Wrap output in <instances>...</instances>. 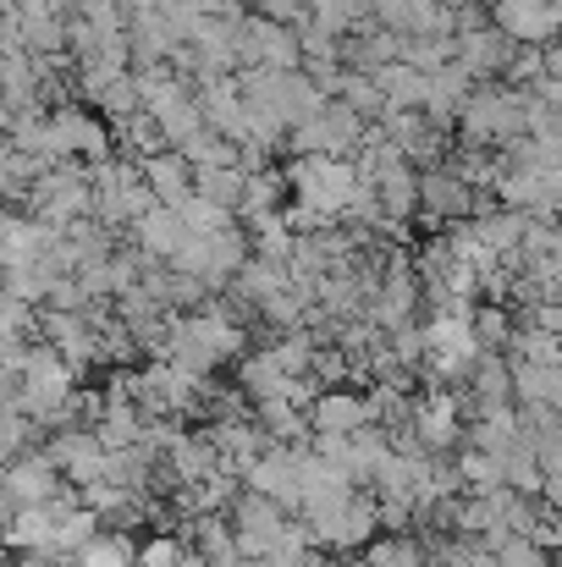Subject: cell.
Returning a JSON list of instances; mask_svg holds the SVG:
<instances>
[{"label": "cell", "instance_id": "ee69618b", "mask_svg": "<svg viewBox=\"0 0 562 567\" xmlns=\"http://www.w3.org/2000/svg\"><path fill=\"white\" fill-rule=\"evenodd\" d=\"M11 6H17V0H0V11H11Z\"/></svg>", "mask_w": 562, "mask_h": 567}, {"label": "cell", "instance_id": "e575fe53", "mask_svg": "<svg viewBox=\"0 0 562 567\" xmlns=\"http://www.w3.org/2000/svg\"><path fill=\"white\" fill-rule=\"evenodd\" d=\"M380 133H386L397 150H408L413 138H425V133H430V122H425V111H386Z\"/></svg>", "mask_w": 562, "mask_h": 567}, {"label": "cell", "instance_id": "83f0119b", "mask_svg": "<svg viewBox=\"0 0 562 567\" xmlns=\"http://www.w3.org/2000/svg\"><path fill=\"white\" fill-rule=\"evenodd\" d=\"M243 183H248V172H243V166L193 172V193H198V198H210V204H221V209H232V215H237V204H243Z\"/></svg>", "mask_w": 562, "mask_h": 567}, {"label": "cell", "instance_id": "3957f363", "mask_svg": "<svg viewBox=\"0 0 562 567\" xmlns=\"http://www.w3.org/2000/svg\"><path fill=\"white\" fill-rule=\"evenodd\" d=\"M254 66H270V72H298L304 66V44H298V28L287 22H270V17H243L237 22V72H254Z\"/></svg>", "mask_w": 562, "mask_h": 567}, {"label": "cell", "instance_id": "d4e9b609", "mask_svg": "<svg viewBox=\"0 0 562 567\" xmlns=\"http://www.w3.org/2000/svg\"><path fill=\"white\" fill-rule=\"evenodd\" d=\"M78 567H133L139 563V535H116V529H100L78 557Z\"/></svg>", "mask_w": 562, "mask_h": 567}, {"label": "cell", "instance_id": "5b68a950", "mask_svg": "<svg viewBox=\"0 0 562 567\" xmlns=\"http://www.w3.org/2000/svg\"><path fill=\"white\" fill-rule=\"evenodd\" d=\"M67 491H72V485L61 480V468H55L44 452H22L11 468H0V496L11 502V513H17V507H55Z\"/></svg>", "mask_w": 562, "mask_h": 567}, {"label": "cell", "instance_id": "8992f818", "mask_svg": "<svg viewBox=\"0 0 562 567\" xmlns=\"http://www.w3.org/2000/svg\"><path fill=\"white\" fill-rule=\"evenodd\" d=\"M458 396H463V419H486V413L519 408V396H513V364L502 353H474Z\"/></svg>", "mask_w": 562, "mask_h": 567}, {"label": "cell", "instance_id": "d590c367", "mask_svg": "<svg viewBox=\"0 0 562 567\" xmlns=\"http://www.w3.org/2000/svg\"><path fill=\"white\" fill-rule=\"evenodd\" d=\"M541 72H546V55H541V50H513V61H508V72H502V83L524 94V89H530V83H535Z\"/></svg>", "mask_w": 562, "mask_h": 567}, {"label": "cell", "instance_id": "8fae6325", "mask_svg": "<svg viewBox=\"0 0 562 567\" xmlns=\"http://www.w3.org/2000/svg\"><path fill=\"white\" fill-rule=\"evenodd\" d=\"M193 100H198V116H204L210 133H221L226 144L243 138V127H248V105H243V94H237V78H210V83L193 89Z\"/></svg>", "mask_w": 562, "mask_h": 567}, {"label": "cell", "instance_id": "7bdbcfd3", "mask_svg": "<svg viewBox=\"0 0 562 567\" xmlns=\"http://www.w3.org/2000/svg\"><path fill=\"white\" fill-rule=\"evenodd\" d=\"M237 567H276V563H237Z\"/></svg>", "mask_w": 562, "mask_h": 567}, {"label": "cell", "instance_id": "4316f807", "mask_svg": "<svg viewBox=\"0 0 562 567\" xmlns=\"http://www.w3.org/2000/svg\"><path fill=\"white\" fill-rule=\"evenodd\" d=\"M177 155H183L193 172H221V166H243V161H237V144H226V138H221V133H210V127H204V133H193L183 150H177Z\"/></svg>", "mask_w": 562, "mask_h": 567}, {"label": "cell", "instance_id": "1f68e13d", "mask_svg": "<svg viewBox=\"0 0 562 567\" xmlns=\"http://www.w3.org/2000/svg\"><path fill=\"white\" fill-rule=\"evenodd\" d=\"M198 557L187 551L177 535H150V540H139V563L133 567H193Z\"/></svg>", "mask_w": 562, "mask_h": 567}, {"label": "cell", "instance_id": "74e56055", "mask_svg": "<svg viewBox=\"0 0 562 567\" xmlns=\"http://www.w3.org/2000/svg\"><path fill=\"white\" fill-rule=\"evenodd\" d=\"M282 567H348V563L331 557V551H320V546H309V551H298L293 563H282Z\"/></svg>", "mask_w": 562, "mask_h": 567}, {"label": "cell", "instance_id": "9a60e30c", "mask_svg": "<svg viewBox=\"0 0 562 567\" xmlns=\"http://www.w3.org/2000/svg\"><path fill=\"white\" fill-rule=\"evenodd\" d=\"M127 55H133V66H161V61L177 55V33H172L166 11L127 17Z\"/></svg>", "mask_w": 562, "mask_h": 567}, {"label": "cell", "instance_id": "f546056e", "mask_svg": "<svg viewBox=\"0 0 562 567\" xmlns=\"http://www.w3.org/2000/svg\"><path fill=\"white\" fill-rule=\"evenodd\" d=\"M452 457H458V480H463L469 496H486V491L502 485V463H497V452H452Z\"/></svg>", "mask_w": 562, "mask_h": 567}, {"label": "cell", "instance_id": "8d00e7d4", "mask_svg": "<svg viewBox=\"0 0 562 567\" xmlns=\"http://www.w3.org/2000/svg\"><path fill=\"white\" fill-rule=\"evenodd\" d=\"M248 11H254V17H270V22L298 28V22H304V11H309V0H248Z\"/></svg>", "mask_w": 562, "mask_h": 567}, {"label": "cell", "instance_id": "f35d334b", "mask_svg": "<svg viewBox=\"0 0 562 567\" xmlns=\"http://www.w3.org/2000/svg\"><path fill=\"white\" fill-rule=\"evenodd\" d=\"M541 55H546V78H558V83H562V33L546 44V50H541Z\"/></svg>", "mask_w": 562, "mask_h": 567}, {"label": "cell", "instance_id": "e0dca14e", "mask_svg": "<svg viewBox=\"0 0 562 567\" xmlns=\"http://www.w3.org/2000/svg\"><path fill=\"white\" fill-rule=\"evenodd\" d=\"M144 183H150V193H155V204L183 209L187 198H193V166H187L177 150H166V155L144 161Z\"/></svg>", "mask_w": 562, "mask_h": 567}, {"label": "cell", "instance_id": "836d02e7", "mask_svg": "<svg viewBox=\"0 0 562 567\" xmlns=\"http://www.w3.org/2000/svg\"><path fill=\"white\" fill-rule=\"evenodd\" d=\"M72 17H83V22L100 28V33H127V6H122V0H78Z\"/></svg>", "mask_w": 562, "mask_h": 567}, {"label": "cell", "instance_id": "cb8c5ba5", "mask_svg": "<svg viewBox=\"0 0 562 567\" xmlns=\"http://www.w3.org/2000/svg\"><path fill=\"white\" fill-rule=\"evenodd\" d=\"M497 463H502V485H508V491H519V496H541V457H535L519 435L497 452Z\"/></svg>", "mask_w": 562, "mask_h": 567}, {"label": "cell", "instance_id": "4dcf8cb0", "mask_svg": "<svg viewBox=\"0 0 562 567\" xmlns=\"http://www.w3.org/2000/svg\"><path fill=\"white\" fill-rule=\"evenodd\" d=\"M155 122H161V133H166V144H172V150H183L193 133H204V116H198V100H193V94L177 100V105H166Z\"/></svg>", "mask_w": 562, "mask_h": 567}, {"label": "cell", "instance_id": "ac0fdd59", "mask_svg": "<svg viewBox=\"0 0 562 567\" xmlns=\"http://www.w3.org/2000/svg\"><path fill=\"white\" fill-rule=\"evenodd\" d=\"M254 424L265 430L270 446H309V413L293 402H254Z\"/></svg>", "mask_w": 562, "mask_h": 567}, {"label": "cell", "instance_id": "7402d4cb", "mask_svg": "<svg viewBox=\"0 0 562 567\" xmlns=\"http://www.w3.org/2000/svg\"><path fill=\"white\" fill-rule=\"evenodd\" d=\"M513 331H519V315H513V309H502V303H474V315H469V337H474L480 353H508Z\"/></svg>", "mask_w": 562, "mask_h": 567}, {"label": "cell", "instance_id": "52a82bcc", "mask_svg": "<svg viewBox=\"0 0 562 567\" xmlns=\"http://www.w3.org/2000/svg\"><path fill=\"white\" fill-rule=\"evenodd\" d=\"M44 457L61 468V480L72 491H89V485L105 480V446H100L94 430H61V435H50L44 441Z\"/></svg>", "mask_w": 562, "mask_h": 567}, {"label": "cell", "instance_id": "ba28073f", "mask_svg": "<svg viewBox=\"0 0 562 567\" xmlns=\"http://www.w3.org/2000/svg\"><path fill=\"white\" fill-rule=\"evenodd\" d=\"M370 424H375V402H370V391H359V385L320 391L315 408H309V430L315 435H359Z\"/></svg>", "mask_w": 562, "mask_h": 567}, {"label": "cell", "instance_id": "f6af8a7d", "mask_svg": "<svg viewBox=\"0 0 562 567\" xmlns=\"http://www.w3.org/2000/svg\"><path fill=\"white\" fill-rule=\"evenodd\" d=\"M348 567H365V563H348Z\"/></svg>", "mask_w": 562, "mask_h": 567}, {"label": "cell", "instance_id": "2e32d148", "mask_svg": "<svg viewBox=\"0 0 562 567\" xmlns=\"http://www.w3.org/2000/svg\"><path fill=\"white\" fill-rule=\"evenodd\" d=\"M304 17L331 39H359L375 28V0H309Z\"/></svg>", "mask_w": 562, "mask_h": 567}, {"label": "cell", "instance_id": "d6986e66", "mask_svg": "<svg viewBox=\"0 0 562 567\" xmlns=\"http://www.w3.org/2000/svg\"><path fill=\"white\" fill-rule=\"evenodd\" d=\"M287 198H293V193H287L282 166H276V172H248V183H243V204H237V220L248 226V220L282 215V204H287Z\"/></svg>", "mask_w": 562, "mask_h": 567}, {"label": "cell", "instance_id": "484cf974", "mask_svg": "<svg viewBox=\"0 0 562 567\" xmlns=\"http://www.w3.org/2000/svg\"><path fill=\"white\" fill-rule=\"evenodd\" d=\"M337 100L354 111V116H365L370 127H380L386 122V100H380V89H375V78L370 72H343V83H337Z\"/></svg>", "mask_w": 562, "mask_h": 567}, {"label": "cell", "instance_id": "6da1fadb", "mask_svg": "<svg viewBox=\"0 0 562 567\" xmlns=\"http://www.w3.org/2000/svg\"><path fill=\"white\" fill-rule=\"evenodd\" d=\"M519 133H524V94L508 89V83H474L452 138L458 144H480V150H502Z\"/></svg>", "mask_w": 562, "mask_h": 567}, {"label": "cell", "instance_id": "7c38bea8", "mask_svg": "<svg viewBox=\"0 0 562 567\" xmlns=\"http://www.w3.org/2000/svg\"><path fill=\"white\" fill-rule=\"evenodd\" d=\"M513 50H519V44H508L491 22H486V28H474V33H458V66H463L474 83H502V72H508Z\"/></svg>", "mask_w": 562, "mask_h": 567}, {"label": "cell", "instance_id": "5bb4252c", "mask_svg": "<svg viewBox=\"0 0 562 567\" xmlns=\"http://www.w3.org/2000/svg\"><path fill=\"white\" fill-rule=\"evenodd\" d=\"M187 237H193V231H187L183 209H166V204H155V209L133 226V243H139L155 265H172V259L187 248Z\"/></svg>", "mask_w": 562, "mask_h": 567}, {"label": "cell", "instance_id": "9c48e42d", "mask_svg": "<svg viewBox=\"0 0 562 567\" xmlns=\"http://www.w3.org/2000/svg\"><path fill=\"white\" fill-rule=\"evenodd\" d=\"M419 215H425L430 226L474 220V188H463L447 166H441V172H419Z\"/></svg>", "mask_w": 562, "mask_h": 567}, {"label": "cell", "instance_id": "30bf717a", "mask_svg": "<svg viewBox=\"0 0 562 567\" xmlns=\"http://www.w3.org/2000/svg\"><path fill=\"white\" fill-rule=\"evenodd\" d=\"M469 94H474V78L452 61V66H441V72H430L425 78V122L430 127H441V133H452L458 127V116H463V105H469Z\"/></svg>", "mask_w": 562, "mask_h": 567}, {"label": "cell", "instance_id": "4fadbf2b", "mask_svg": "<svg viewBox=\"0 0 562 567\" xmlns=\"http://www.w3.org/2000/svg\"><path fill=\"white\" fill-rule=\"evenodd\" d=\"M232 380H237V391L248 396V408H254V402H287V396H293V375H287L265 348L243 353V359L232 364Z\"/></svg>", "mask_w": 562, "mask_h": 567}, {"label": "cell", "instance_id": "603a6c76", "mask_svg": "<svg viewBox=\"0 0 562 567\" xmlns=\"http://www.w3.org/2000/svg\"><path fill=\"white\" fill-rule=\"evenodd\" d=\"M89 111L105 122V127H122V122H133L139 111H144V100H139V83H133V72L127 78H116V83H105L94 100H89Z\"/></svg>", "mask_w": 562, "mask_h": 567}, {"label": "cell", "instance_id": "d6a6232c", "mask_svg": "<svg viewBox=\"0 0 562 567\" xmlns=\"http://www.w3.org/2000/svg\"><path fill=\"white\" fill-rule=\"evenodd\" d=\"M183 220H187V231H193V237H210V231H226V226H232L237 215L193 193V198H187V204H183Z\"/></svg>", "mask_w": 562, "mask_h": 567}, {"label": "cell", "instance_id": "f1b7e54d", "mask_svg": "<svg viewBox=\"0 0 562 567\" xmlns=\"http://www.w3.org/2000/svg\"><path fill=\"white\" fill-rule=\"evenodd\" d=\"M100 529H105V524H100V513L72 507V513H61V518H55V540H50V546H55V557H78Z\"/></svg>", "mask_w": 562, "mask_h": 567}, {"label": "cell", "instance_id": "ffe728a7", "mask_svg": "<svg viewBox=\"0 0 562 567\" xmlns=\"http://www.w3.org/2000/svg\"><path fill=\"white\" fill-rule=\"evenodd\" d=\"M94 435H100L105 452H127L150 435V419L139 413V402H105V419L94 424Z\"/></svg>", "mask_w": 562, "mask_h": 567}, {"label": "cell", "instance_id": "277c9868", "mask_svg": "<svg viewBox=\"0 0 562 567\" xmlns=\"http://www.w3.org/2000/svg\"><path fill=\"white\" fill-rule=\"evenodd\" d=\"M491 28L519 50H546L562 33V0H491Z\"/></svg>", "mask_w": 562, "mask_h": 567}, {"label": "cell", "instance_id": "60d3db41", "mask_svg": "<svg viewBox=\"0 0 562 567\" xmlns=\"http://www.w3.org/2000/svg\"><path fill=\"white\" fill-rule=\"evenodd\" d=\"M436 6H447V11H463V6H480V0H436Z\"/></svg>", "mask_w": 562, "mask_h": 567}, {"label": "cell", "instance_id": "ab89813d", "mask_svg": "<svg viewBox=\"0 0 562 567\" xmlns=\"http://www.w3.org/2000/svg\"><path fill=\"white\" fill-rule=\"evenodd\" d=\"M127 6V17H150V11H166L172 0H122Z\"/></svg>", "mask_w": 562, "mask_h": 567}, {"label": "cell", "instance_id": "b9f144b4", "mask_svg": "<svg viewBox=\"0 0 562 567\" xmlns=\"http://www.w3.org/2000/svg\"><path fill=\"white\" fill-rule=\"evenodd\" d=\"M6 518H11V502H6V496H0V529H6Z\"/></svg>", "mask_w": 562, "mask_h": 567}, {"label": "cell", "instance_id": "44dd1931", "mask_svg": "<svg viewBox=\"0 0 562 567\" xmlns=\"http://www.w3.org/2000/svg\"><path fill=\"white\" fill-rule=\"evenodd\" d=\"M375 89H380V100L391 105V111H419L425 105V72H413L408 61H386L380 72H370Z\"/></svg>", "mask_w": 562, "mask_h": 567}, {"label": "cell", "instance_id": "7a4b0ae2", "mask_svg": "<svg viewBox=\"0 0 562 567\" xmlns=\"http://www.w3.org/2000/svg\"><path fill=\"white\" fill-rule=\"evenodd\" d=\"M304 529H309V540L320 546V551H331V557H343V563H354L365 546H370L375 535H380V513H375V496L370 491H354L343 507H326V513H309L304 518Z\"/></svg>", "mask_w": 562, "mask_h": 567}]
</instances>
